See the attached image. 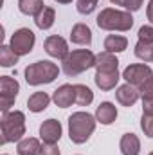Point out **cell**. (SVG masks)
Here are the masks:
<instances>
[{"label":"cell","mask_w":153,"mask_h":155,"mask_svg":"<svg viewBox=\"0 0 153 155\" xmlns=\"http://www.w3.org/2000/svg\"><path fill=\"white\" fill-rule=\"evenodd\" d=\"M128 47V40L121 35H110L105 38V51L106 52H122Z\"/></svg>","instance_id":"cell-20"},{"label":"cell","mask_w":153,"mask_h":155,"mask_svg":"<svg viewBox=\"0 0 153 155\" xmlns=\"http://www.w3.org/2000/svg\"><path fill=\"white\" fill-rule=\"evenodd\" d=\"M52 101H54L56 107H60V108H67V107H70L72 103H76L74 85L65 83V85L58 87V88L54 90V94H52Z\"/></svg>","instance_id":"cell-12"},{"label":"cell","mask_w":153,"mask_h":155,"mask_svg":"<svg viewBox=\"0 0 153 155\" xmlns=\"http://www.w3.org/2000/svg\"><path fill=\"white\" fill-rule=\"evenodd\" d=\"M96 119L101 124H112L115 119H117V108H115V105H112L110 101L101 103L96 108Z\"/></svg>","instance_id":"cell-14"},{"label":"cell","mask_w":153,"mask_h":155,"mask_svg":"<svg viewBox=\"0 0 153 155\" xmlns=\"http://www.w3.org/2000/svg\"><path fill=\"white\" fill-rule=\"evenodd\" d=\"M96 85L101 90H112L115 88L117 81L121 79L119 76V60L112 52H99L96 54Z\"/></svg>","instance_id":"cell-1"},{"label":"cell","mask_w":153,"mask_h":155,"mask_svg":"<svg viewBox=\"0 0 153 155\" xmlns=\"http://www.w3.org/2000/svg\"><path fill=\"white\" fill-rule=\"evenodd\" d=\"M110 2L115 4V5H122L128 11H139L144 0H110Z\"/></svg>","instance_id":"cell-26"},{"label":"cell","mask_w":153,"mask_h":155,"mask_svg":"<svg viewBox=\"0 0 153 155\" xmlns=\"http://www.w3.org/2000/svg\"><path fill=\"white\" fill-rule=\"evenodd\" d=\"M96 117L88 112H76L69 117V137L72 143L83 144L90 139L96 130Z\"/></svg>","instance_id":"cell-3"},{"label":"cell","mask_w":153,"mask_h":155,"mask_svg":"<svg viewBox=\"0 0 153 155\" xmlns=\"http://www.w3.org/2000/svg\"><path fill=\"white\" fill-rule=\"evenodd\" d=\"M40 137L43 144H56L61 137V124L56 119H47L40 126Z\"/></svg>","instance_id":"cell-10"},{"label":"cell","mask_w":153,"mask_h":155,"mask_svg":"<svg viewBox=\"0 0 153 155\" xmlns=\"http://www.w3.org/2000/svg\"><path fill=\"white\" fill-rule=\"evenodd\" d=\"M141 128L144 132V135L153 139V112H142L141 117Z\"/></svg>","instance_id":"cell-25"},{"label":"cell","mask_w":153,"mask_h":155,"mask_svg":"<svg viewBox=\"0 0 153 155\" xmlns=\"http://www.w3.org/2000/svg\"><path fill=\"white\" fill-rule=\"evenodd\" d=\"M15 63H18V54L11 49V45H2L0 47V65L13 67Z\"/></svg>","instance_id":"cell-23"},{"label":"cell","mask_w":153,"mask_h":155,"mask_svg":"<svg viewBox=\"0 0 153 155\" xmlns=\"http://www.w3.org/2000/svg\"><path fill=\"white\" fill-rule=\"evenodd\" d=\"M50 103V97L45 94V92H34L29 99H27V107L31 112L38 114V112H43Z\"/></svg>","instance_id":"cell-19"},{"label":"cell","mask_w":153,"mask_h":155,"mask_svg":"<svg viewBox=\"0 0 153 155\" xmlns=\"http://www.w3.org/2000/svg\"><path fill=\"white\" fill-rule=\"evenodd\" d=\"M139 41L153 45V27L151 25H142L139 29Z\"/></svg>","instance_id":"cell-28"},{"label":"cell","mask_w":153,"mask_h":155,"mask_svg":"<svg viewBox=\"0 0 153 155\" xmlns=\"http://www.w3.org/2000/svg\"><path fill=\"white\" fill-rule=\"evenodd\" d=\"M139 97H141L139 90H137L133 85H130V83L121 85V87L117 88V92H115V99H117L122 107H133Z\"/></svg>","instance_id":"cell-13"},{"label":"cell","mask_w":153,"mask_h":155,"mask_svg":"<svg viewBox=\"0 0 153 155\" xmlns=\"http://www.w3.org/2000/svg\"><path fill=\"white\" fill-rule=\"evenodd\" d=\"M148 155H153V152H151V153H148Z\"/></svg>","instance_id":"cell-33"},{"label":"cell","mask_w":153,"mask_h":155,"mask_svg":"<svg viewBox=\"0 0 153 155\" xmlns=\"http://www.w3.org/2000/svg\"><path fill=\"white\" fill-rule=\"evenodd\" d=\"M4 155H7V153H4Z\"/></svg>","instance_id":"cell-34"},{"label":"cell","mask_w":153,"mask_h":155,"mask_svg":"<svg viewBox=\"0 0 153 155\" xmlns=\"http://www.w3.org/2000/svg\"><path fill=\"white\" fill-rule=\"evenodd\" d=\"M121 153L122 155H139L141 152V141L135 134H124L119 143Z\"/></svg>","instance_id":"cell-15"},{"label":"cell","mask_w":153,"mask_h":155,"mask_svg":"<svg viewBox=\"0 0 153 155\" xmlns=\"http://www.w3.org/2000/svg\"><path fill=\"white\" fill-rule=\"evenodd\" d=\"M41 150H43V146L34 137H25V139L18 141V146H16L18 155H41Z\"/></svg>","instance_id":"cell-16"},{"label":"cell","mask_w":153,"mask_h":155,"mask_svg":"<svg viewBox=\"0 0 153 155\" xmlns=\"http://www.w3.org/2000/svg\"><path fill=\"white\" fill-rule=\"evenodd\" d=\"M41 155H61V153H60V148L56 144H43Z\"/></svg>","instance_id":"cell-29"},{"label":"cell","mask_w":153,"mask_h":155,"mask_svg":"<svg viewBox=\"0 0 153 155\" xmlns=\"http://www.w3.org/2000/svg\"><path fill=\"white\" fill-rule=\"evenodd\" d=\"M70 40L77 45H90L92 43V31L85 24H76L70 31Z\"/></svg>","instance_id":"cell-17"},{"label":"cell","mask_w":153,"mask_h":155,"mask_svg":"<svg viewBox=\"0 0 153 155\" xmlns=\"http://www.w3.org/2000/svg\"><path fill=\"white\" fill-rule=\"evenodd\" d=\"M126 83L133 85L142 99H153V71L144 63L128 65L122 72Z\"/></svg>","instance_id":"cell-2"},{"label":"cell","mask_w":153,"mask_h":155,"mask_svg":"<svg viewBox=\"0 0 153 155\" xmlns=\"http://www.w3.org/2000/svg\"><path fill=\"white\" fill-rule=\"evenodd\" d=\"M34 33L27 27H22L18 31H15V35L11 36V49L18 54V56H25L33 51L34 47Z\"/></svg>","instance_id":"cell-9"},{"label":"cell","mask_w":153,"mask_h":155,"mask_svg":"<svg viewBox=\"0 0 153 155\" xmlns=\"http://www.w3.org/2000/svg\"><path fill=\"white\" fill-rule=\"evenodd\" d=\"M43 7H45L43 0H18V9H20V13H24V15L36 16Z\"/></svg>","instance_id":"cell-21"},{"label":"cell","mask_w":153,"mask_h":155,"mask_svg":"<svg viewBox=\"0 0 153 155\" xmlns=\"http://www.w3.org/2000/svg\"><path fill=\"white\" fill-rule=\"evenodd\" d=\"M0 130H2V144L22 141V135L25 134V116L20 110L7 112L0 119Z\"/></svg>","instance_id":"cell-4"},{"label":"cell","mask_w":153,"mask_h":155,"mask_svg":"<svg viewBox=\"0 0 153 155\" xmlns=\"http://www.w3.org/2000/svg\"><path fill=\"white\" fill-rule=\"evenodd\" d=\"M74 94H76V103L79 107H88L94 101V92L86 85H74Z\"/></svg>","instance_id":"cell-22"},{"label":"cell","mask_w":153,"mask_h":155,"mask_svg":"<svg viewBox=\"0 0 153 155\" xmlns=\"http://www.w3.org/2000/svg\"><path fill=\"white\" fill-rule=\"evenodd\" d=\"M97 5V0H77V13L90 15Z\"/></svg>","instance_id":"cell-27"},{"label":"cell","mask_w":153,"mask_h":155,"mask_svg":"<svg viewBox=\"0 0 153 155\" xmlns=\"http://www.w3.org/2000/svg\"><path fill=\"white\" fill-rule=\"evenodd\" d=\"M56 2H58V4H70L72 0H56Z\"/></svg>","instance_id":"cell-32"},{"label":"cell","mask_w":153,"mask_h":155,"mask_svg":"<svg viewBox=\"0 0 153 155\" xmlns=\"http://www.w3.org/2000/svg\"><path fill=\"white\" fill-rule=\"evenodd\" d=\"M142 112H153V99H142Z\"/></svg>","instance_id":"cell-30"},{"label":"cell","mask_w":153,"mask_h":155,"mask_svg":"<svg viewBox=\"0 0 153 155\" xmlns=\"http://www.w3.org/2000/svg\"><path fill=\"white\" fill-rule=\"evenodd\" d=\"M146 16H148V20L153 24V0H150V4L146 7Z\"/></svg>","instance_id":"cell-31"},{"label":"cell","mask_w":153,"mask_h":155,"mask_svg":"<svg viewBox=\"0 0 153 155\" xmlns=\"http://www.w3.org/2000/svg\"><path fill=\"white\" fill-rule=\"evenodd\" d=\"M92 67H96V54L90 49H76L63 60V72L69 78L79 76Z\"/></svg>","instance_id":"cell-6"},{"label":"cell","mask_w":153,"mask_h":155,"mask_svg":"<svg viewBox=\"0 0 153 155\" xmlns=\"http://www.w3.org/2000/svg\"><path fill=\"white\" fill-rule=\"evenodd\" d=\"M60 74V69L56 63L52 61H47V60H41L36 63H31L27 69H25V81L27 85H45V83H52Z\"/></svg>","instance_id":"cell-7"},{"label":"cell","mask_w":153,"mask_h":155,"mask_svg":"<svg viewBox=\"0 0 153 155\" xmlns=\"http://www.w3.org/2000/svg\"><path fill=\"white\" fill-rule=\"evenodd\" d=\"M43 47H45V52L49 56H52V58L65 60L69 56V45H67V41L61 38V36H56V35L54 36H49V38L45 40Z\"/></svg>","instance_id":"cell-11"},{"label":"cell","mask_w":153,"mask_h":155,"mask_svg":"<svg viewBox=\"0 0 153 155\" xmlns=\"http://www.w3.org/2000/svg\"><path fill=\"white\" fill-rule=\"evenodd\" d=\"M135 56L146 63L153 61V45H148V43H142V41H137L135 45Z\"/></svg>","instance_id":"cell-24"},{"label":"cell","mask_w":153,"mask_h":155,"mask_svg":"<svg viewBox=\"0 0 153 155\" xmlns=\"http://www.w3.org/2000/svg\"><path fill=\"white\" fill-rule=\"evenodd\" d=\"M54 20H56V11H54L52 7H47V5L34 16V24L38 25L41 31L50 29V27L54 25Z\"/></svg>","instance_id":"cell-18"},{"label":"cell","mask_w":153,"mask_h":155,"mask_svg":"<svg viewBox=\"0 0 153 155\" xmlns=\"http://www.w3.org/2000/svg\"><path fill=\"white\" fill-rule=\"evenodd\" d=\"M97 25L105 31H130L133 25V16L130 11H119L106 7L97 15Z\"/></svg>","instance_id":"cell-5"},{"label":"cell","mask_w":153,"mask_h":155,"mask_svg":"<svg viewBox=\"0 0 153 155\" xmlns=\"http://www.w3.org/2000/svg\"><path fill=\"white\" fill-rule=\"evenodd\" d=\"M20 92V85L15 78L2 76L0 78V112L7 114L9 108L15 105V99Z\"/></svg>","instance_id":"cell-8"}]
</instances>
